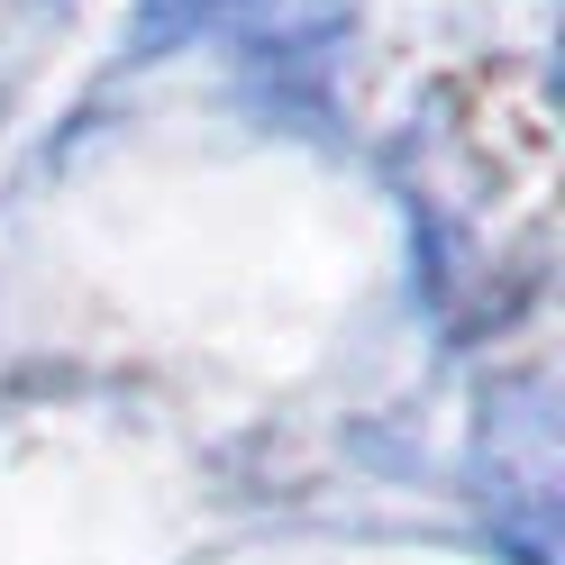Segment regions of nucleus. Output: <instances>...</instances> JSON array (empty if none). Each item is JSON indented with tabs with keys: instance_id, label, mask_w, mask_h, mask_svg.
<instances>
[{
	"instance_id": "f03ea898",
	"label": "nucleus",
	"mask_w": 565,
	"mask_h": 565,
	"mask_svg": "<svg viewBox=\"0 0 565 565\" xmlns=\"http://www.w3.org/2000/svg\"><path fill=\"white\" fill-rule=\"evenodd\" d=\"M347 0H137V28H128V55H173V46H201V38H237V46H310L329 38Z\"/></svg>"
},
{
	"instance_id": "f257e3e1",
	"label": "nucleus",
	"mask_w": 565,
	"mask_h": 565,
	"mask_svg": "<svg viewBox=\"0 0 565 565\" xmlns=\"http://www.w3.org/2000/svg\"><path fill=\"white\" fill-rule=\"evenodd\" d=\"M483 502L529 565H547V502H556V429L539 383H502L483 402Z\"/></svg>"
}]
</instances>
